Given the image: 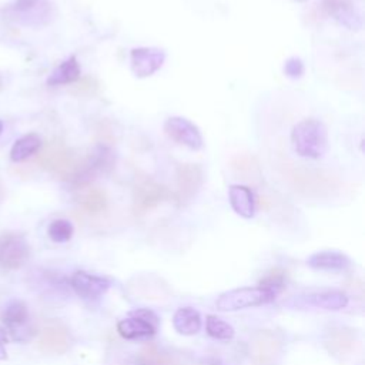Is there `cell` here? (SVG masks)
<instances>
[{"mask_svg": "<svg viewBox=\"0 0 365 365\" xmlns=\"http://www.w3.org/2000/svg\"><path fill=\"white\" fill-rule=\"evenodd\" d=\"M173 325L178 334L194 335L201 328V317L191 307L178 308L173 317Z\"/></svg>", "mask_w": 365, "mask_h": 365, "instance_id": "21", "label": "cell"}, {"mask_svg": "<svg viewBox=\"0 0 365 365\" xmlns=\"http://www.w3.org/2000/svg\"><path fill=\"white\" fill-rule=\"evenodd\" d=\"M68 334L60 325L46 327L38 338V348L46 354H63L68 349Z\"/></svg>", "mask_w": 365, "mask_h": 365, "instance_id": "15", "label": "cell"}, {"mask_svg": "<svg viewBox=\"0 0 365 365\" xmlns=\"http://www.w3.org/2000/svg\"><path fill=\"white\" fill-rule=\"evenodd\" d=\"M307 264L315 269L341 271L348 268L351 261L345 254L338 251H318L307 259Z\"/></svg>", "mask_w": 365, "mask_h": 365, "instance_id": "16", "label": "cell"}, {"mask_svg": "<svg viewBox=\"0 0 365 365\" xmlns=\"http://www.w3.org/2000/svg\"><path fill=\"white\" fill-rule=\"evenodd\" d=\"M80 204L90 214H100L107 208L108 200L103 190L96 187H87V190L80 197Z\"/></svg>", "mask_w": 365, "mask_h": 365, "instance_id": "22", "label": "cell"}, {"mask_svg": "<svg viewBox=\"0 0 365 365\" xmlns=\"http://www.w3.org/2000/svg\"><path fill=\"white\" fill-rule=\"evenodd\" d=\"M29 244L20 234L0 237V265L7 269L20 268L29 258Z\"/></svg>", "mask_w": 365, "mask_h": 365, "instance_id": "8", "label": "cell"}, {"mask_svg": "<svg viewBox=\"0 0 365 365\" xmlns=\"http://www.w3.org/2000/svg\"><path fill=\"white\" fill-rule=\"evenodd\" d=\"M282 71L287 77H289L292 80H297V78H301L304 76L305 66H304V63L299 57H289L288 60H285Z\"/></svg>", "mask_w": 365, "mask_h": 365, "instance_id": "25", "label": "cell"}, {"mask_svg": "<svg viewBox=\"0 0 365 365\" xmlns=\"http://www.w3.org/2000/svg\"><path fill=\"white\" fill-rule=\"evenodd\" d=\"M168 197V190L151 178H141L134 187V210L141 214L157 207Z\"/></svg>", "mask_w": 365, "mask_h": 365, "instance_id": "9", "label": "cell"}, {"mask_svg": "<svg viewBox=\"0 0 365 365\" xmlns=\"http://www.w3.org/2000/svg\"><path fill=\"white\" fill-rule=\"evenodd\" d=\"M6 13L17 24L43 27L54 19V6L48 0H14Z\"/></svg>", "mask_w": 365, "mask_h": 365, "instance_id": "2", "label": "cell"}, {"mask_svg": "<svg viewBox=\"0 0 365 365\" xmlns=\"http://www.w3.org/2000/svg\"><path fill=\"white\" fill-rule=\"evenodd\" d=\"M71 287L78 297L94 299L108 289L110 282L103 277L93 275L86 271H77L71 277Z\"/></svg>", "mask_w": 365, "mask_h": 365, "instance_id": "13", "label": "cell"}, {"mask_svg": "<svg viewBox=\"0 0 365 365\" xmlns=\"http://www.w3.org/2000/svg\"><path fill=\"white\" fill-rule=\"evenodd\" d=\"M3 128H4V124H3V121L0 120V135H1V133H3Z\"/></svg>", "mask_w": 365, "mask_h": 365, "instance_id": "28", "label": "cell"}, {"mask_svg": "<svg viewBox=\"0 0 365 365\" xmlns=\"http://www.w3.org/2000/svg\"><path fill=\"white\" fill-rule=\"evenodd\" d=\"M248 348L250 356L257 365H272L281 354L282 341L275 332L261 329L251 336Z\"/></svg>", "mask_w": 365, "mask_h": 365, "instance_id": "5", "label": "cell"}, {"mask_svg": "<svg viewBox=\"0 0 365 365\" xmlns=\"http://www.w3.org/2000/svg\"><path fill=\"white\" fill-rule=\"evenodd\" d=\"M275 295V292L264 287H242L221 294L215 304L220 311H238L271 302Z\"/></svg>", "mask_w": 365, "mask_h": 365, "instance_id": "3", "label": "cell"}, {"mask_svg": "<svg viewBox=\"0 0 365 365\" xmlns=\"http://www.w3.org/2000/svg\"><path fill=\"white\" fill-rule=\"evenodd\" d=\"M4 338H3V334L0 332V361L1 359H6V356H7V354H6V349H4Z\"/></svg>", "mask_w": 365, "mask_h": 365, "instance_id": "27", "label": "cell"}, {"mask_svg": "<svg viewBox=\"0 0 365 365\" xmlns=\"http://www.w3.org/2000/svg\"><path fill=\"white\" fill-rule=\"evenodd\" d=\"M157 317L147 309H140L134 312V317L121 319L117 324L118 334L125 339H141L150 338L157 329Z\"/></svg>", "mask_w": 365, "mask_h": 365, "instance_id": "7", "label": "cell"}, {"mask_svg": "<svg viewBox=\"0 0 365 365\" xmlns=\"http://www.w3.org/2000/svg\"><path fill=\"white\" fill-rule=\"evenodd\" d=\"M324 7L335 21L348 30H359L362 27L361 13L351 0H325Z\"/></svg>", "mask_w": 365, "mask_h": 365, "instance_id": "12", "label": "cell"}, {"mask_svg": "<svg viewBox=\"0 0 365 365\" xmlns=\"http://www.w3.org/2000/svg\"><path fill=\"white\" fill-rule=\"evenodd\" d=\"M204 182V171L198 164H181L177 168V200H192Z\"/></svg>", "mask_w": 365, "mask_h": 365, "instance_id": "10", "label": "cell"}, {"mask_svg": "<svg viewBox=\"0 0 365 365\" xmlns=\"http://www.w3.org/2000/svg\"><path fill=\"white\" fill-rule=\"evenodd\" d=\"M164 133L168 138L190 150L198 151L204 147V138L200 128L185 117H168L164 123Z\"/></svg>", "mask_w": 365, "mask_h": 365, "instance_id": "4", "label": "cell"}, {"mask_svg": "<svg viewBox=\"0 0 365 365\" xmlns=\"http://www.w3.org/2000/svg\"><path fill=\"white\" fill-rule=\"evenodd\" d=\"M348 304V297L338 291H327V292H315L305 295L302 298V305H311L321 309L338 311L345 308Z\"/></svg>", "mask_w": 365, "mask_h": 365, "instance_id": "19", "label": "cell"}, {"mask_svg": "<svg viewBox=\"0 0 365 365\" xmlns=\"http://www.w3.org/2000/svg\"><path fill=\"white\" fill-rule=\"evenodd\" d=\"M284 284V272L279 269H274L271 271L262 281H261V287L264 285V288L271 289L272 292L277 294V291L282 287Z\"/></svg>", "mask_w": 365, "mask_h": 365, "instance_id": "26", "label": "cell"}, {"mask_svg": "<svg viewBox=\"0 0 365 365\" xmlns=\"http://www.w3.org/2000/svg\"><path fill=\"white\" fill-rule=\"evenodd\" d=\"M355 342H356L355 334L344 328H336L329 331L325 338L327 349L335 356H344L349 354L354 349Z\"/></svg>", "mask_w": 365, "mask_h": 365, "instance_id": "20", "label": "cell"}, {"mask_svg": "<svg viewBox=\"0 0 365 365\" xmlns=\"http://www.w3.org/2000/svg\"><path fill=\"white\" fill-rule=\"evenodd\" d=\"M81 68L76 56H70L68 58L63 60L48 76L47 84L54 86H64L76 83L80 78Z\"/></svg>", "mask_w": 365, "mask_h": 365, "instance_id": "17", "label": "cell"}, {"mask_svg": "<svg viewBox=\"0 0 365 365\" xmlns=\"http://www.w3.org/2000/svg\"><path fill=\"white\" fill-rule=\"evenodd\" d=\"M1 321L14 339L23 341L30 338L31 331L27 325L29 312L27 307L21 301H13L7 304L1 312Z\"/></svg>", "mask_w": 365, "mask_h": 365, "instance_id": "11", "label": "cell"}, {"mask_svg": "<svg viewBox=\"0 0 365 365\" xmlns=\"http://www.w3.org/2000/svg\"><path fill=\"white\" fill-rule=\"evenodd\" d=\"M43 145V140L37 133H27L19 137L10 148V160L13 163H21L38 153Z\"/></svg>", "mask_w": 365, "mask_h": 365, "instance_id": "18", "label": "cell"}, {"mask_svg": "<svg viewBox=\"0 0 365 365\" xmlns=\"http://www.w3.org/2000/svg\"><path fill=\"white\" fill-rule=\"evenodd\" d=\"M297 1H304V0H297Z\"/></svg>", "mask_w": 365, "mask_h": 365, "instance_id": "29", "label": "cell"}, {"mask_svg": "<svg viewBox=\"0 0 365 365\" xmlns=\"http://www.w3.org/2000/svg\"><path fill=\"white\" fill-rule=\"evenodd\" d=\"M0 86H1V80H0Z\"/></svg>", "mask_w": 365, "mask_h": 365, "instance_id": "30", "label": "cell"}, {"mask_svg": "<svg viewBox=\"0 0 365 365\" xmlns=\"http://www.w3.org/2000/svg\"><path fill=\"white\" fill-rule=\"evenodd\" d=\"M228 201L237 215L245 220H250L255 215V195L250 187L242 184L230 185Z\"/></svg>", "mask_w": 365, "mask_h": 365, "instance_id": "14", "label": "cell"}, {"mask_svg": "<svg viewBox=\"0 0 365 365\" xmlns=\"http://www.w3.org/2000/svg\"><path fill=\"white\" fill-rule=\"evenodd\" d=\"M165 51L157 47H135L130 51V67L135 77L145 78L157 73L164 61Z\"/></svg>", "mask_w": 365, "mask_h": 365, "instance_id": "6", "label": "cell"}, {"mask_svg": "<svg viewBox=\"0 0 365 365\" xmlns=\"http://www.w3.org/2000/svg\"><path fill=\"white\" fill-rule=\"evenodd\" d=\"M48 237L54 241V242H67L74 232L73 224L68 220L64 218H58L54 220L50 225H48Z\"/></svg>", "mask_w": 365, "mask_h": 365, "instance_id": "24", "label": "cell"}, {"mask_svg": "<svg viewBox=\"0 0 365 365\" xmlns=\"http://www.w3.org/2000/svg\"><path fill=\"white\" fill-rule=\"evenodd\" d=\"M205 328H207L208 335L215 339L230 341L234 338V328L228 322L222 321L218 317L208 315L207 321H205Z\"/></svg>", "mask_w": 365, "mask_h": 365, "instance_id": "23", "label": "cell"}, {"mask_svg": "<svg viewBox=\"0 0 365 365\" xmlns=\"http://www.w3.org/2000/svg\"><path fill=\"white\" fill-rule=\"evenodd\" d=\"M291 145L297 155L308 160L321 158L329 145L328 128L318 118H304L291 130Z\"/></svg>", "mask_w": 365, "mask_h": 365, "instance_id": "1", "label": "cell"}]
</instances>
